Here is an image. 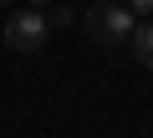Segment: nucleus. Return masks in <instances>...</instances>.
<instances>
[{
	"instance_id": "nucleus-2",
	"label": "nucleus",
	"mask_w": 153,
	"mask_h": 138,
	"mask_svg": "<svg viewBox=\"0 0 153 138\" xmlns=\"http://www.w3.org/2000/svg\"><path fill=\"white\" fill-rule=\"evenodd\" d=\"M46 31H51L46 16L31 10V5L5 16V46H10V51H41V46H46Z\"/></svg>"
},
{
	"instance_id": "nucleus-7",
	"label": "nucleus",
	"mask_w": 153,
	"mask_h": 138,
	"mask_svg": "<svg viewBox=\"0 0 153 138\" xmlns=\"http://www.w3.org/2000/svg\"><path fill=\"white\" fill-rule=\"evenodd\" d=\"M0 5H10V0H0Z\"/></svg>"
},
{
	"instance_id": "nucleus-5",
	"label": "nucleus",
	"mask_w": 153,
	"mask_h": 138,
	"mask_svg": "<svg viewBox=\"0 0 153 138\" xmlns=\"http://www.w3.org/2000/svg\"><path fill=\"white\" fill-rule=\"evenodd\" d=\"M128 10L133 16H153V0H128Z\"/></svg>"
},
{
	"instance_id": "nucleus-6",
	"label": "nucleus",
	"mask_w": 153,
	"mask_h": 138,
	"mask_svg": "<svg viewBox=\"0 0 153 138\" xmlns=\"http://www.w3.org/2000/svg\"><path fill=\"white\" fill-rule=\"evenodd\" d=\"M26 5H31V10H46V5H51V0H26Z\"/></svg>"
},
{
	"instance_id": "nucleus-4",
	"label": "nucleus",
	"mask_w": 153,
	"mask_h": 138,
	"mask_svg": "<svg viewBox=\"0 0 153 138\" xmlns=\"http://www.w3.org/2000/svg\"><path fill=\"white\" fill-rule=\"evenodd\" d=\"M41 16H46V26H66V21H71V10L61 5V0H51V5H46Z\"/></svg>"
},
{
	"instance_id": "nucleus-3",
	"label": "nucleus",
	"mask_w": 153,
	"mask_h": 138,
	"mask_svg": "<svg viewBox=\"0 0 153 138\" xmlns=\"http://www.w3.org/2000/svg\"><path fill=\"white\" fill-rule=\"evenodd\" d=\"M133 51H138V61L143 66H153V21H143V26H133Z\"/></svg>"
},
{
	"instance_id": "nucleus-1",
	"label": "nucleus",
	"mask_w": 153,
	"mask_h": 138,
	"mask_svg": "<svg viewBox=\"0 0 153 138\" xmlns=\"http://www.w3.org/2000/svg\"><path fill=\"white\" fill-rule=\"evenodd\" d=\"M133 10L128 5H117V0H97V5L87 10V36L97 41V46H117V41H128L133 36Z\"/></svg>"
}]
</instances>
